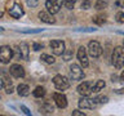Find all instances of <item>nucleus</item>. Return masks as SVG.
<instances>
[{
    "label": "nucleus",
    "instance_id": "obj_12",
    "mask_svg": "<svg viewBox=\"0 0 124 116\" xmlns=\"http://www.w3.org/2000/svg\"><path fill=\"white\" fill-rule=\"evenodd\" d=\"M53 99H54V102H56L57 107L65 108L66 106H67V98H66V95L62 94V93H54Z\"/></svg>",
    "mask_w": 124,
    "mask_h": 116
},
{
    "label": "nucleus",
    "instance_id": "obj_36",
    "mask_svg": "<svg viewBox=\"0 0 124 116\" xmlns=\"http://www.w3.org/2000/svg\"><path fill=\"white\" fill-rule=\"evenodd\" d=\"M1 88H4V79L0 76V89H1Z\"/></svg>",
    "mask_w": 124,
    "mask_h": 116
},
{
    "label": "nucleus",
    "instance_id": "obj_17",
    "mask_svg": "<svg viewBox=\"0 0 124 116\" xmlns=\"http://www.w3.org/2000/svg\"><path fill=\"white\" fill-rule=\"evenodd\" d=\"M93 22L96 23V25H103L105 22H106V15L105 14H97L93 17Z\"/></svg>",
    "mask_w": 124,
    "mask_h": 116
},
{
    "label": "nucleus",
    "instance_id": "obj_24",
    "mask_svg": "<svg viewBox=\"0 0 124 116\" xmlns=\"http://www.w3.org/2000/svg\"><path fill=\"white\" fill-rule=\"evenodd\" d=\"M76 0H63V5L67 8V9H72L74 5H75Z\"/></svg>",
    "mask_w": 124,
    "mask_h": 116
},
{
    "label": "nucleus",
    "instance_id": "obj_29",
    "mask_svg": "<svg viewBox=\"0 0 124 116\" xmlns=\"http://www.w3.org/2000/svg\"><path fill=\"white\" fill-rule=\"evenodd\" d=\"M32 48H34V50H40V49H43V45L41 44H39V43H34V45H32Z\"/></svg>",
    "mask_w": 124,
    "mask_h": 116
},
{
    "label": "nucleus",
    "instance_id": "obj_34",
    "mask_svg": "<svg viewBox=\"0 0 124 116\" xmlns=\"http://www.w3.org/2000/svg\"><path fill=\"white\" fill-rule=\"evenodd\" d=\"M85 114L81 111H72V116H84Z\"/></svg>",
    "mask_w": 124,
    "mask_h": 116
},
{
    "label": "nucleus",
    "instance_id": "obj_8",
    "mask_svg": "<svg viewBox=\"0 0 124 116\" xmlns=\"http://www.w3.org/2000/svg\"><path fill=\"white\" fill-rule=\"evenodd\" d=\"M50 48L56 56H62L65 53V43L62 40H52L50 41Z\"/></svg>",
    "mask_w": 124,
    "mask_h": 116
},
{
    "label": "nucleus",
    "instance_id": "obj_23",
    "mask_svg": "<svg viewBox=\"0 0 124 116\" xmlns=\"http://www.w3.org/2000/svg\"><path fill=\"white\" fill-rule=\"evenodd\" d=\"M96 9H98V10H101V9H105V8L107 7V1L106 0H97V3H96Z\"/></svg>",
    "mask_w": 124,
    "mask_h": 116
},
{
    "label": "nucleus",
    "instance_id": "obj_22",
    "mask_svg": "<svg viewBox=\"0 0 124 116\" xmlns=\"http://www.w3.org/2000/svg\"><path fill=\"white\" fill-rule=\"evenodd\" d=\"M32 94H34V97H36V98H41V97L45 94V89L43 88V87H38V88L34 90Z\"/></svg>",
    "mask_w": 124,
    "mask_h": 116
},
{
    "label": "nucleus",
    "instance_id": "obj_3",
    "mask_svg": "<svg viewBox=\"0 0 124 116\" xmlns=\"http://www.w3.org/2000/svg\"><path fill=\"white\" fill-rule=\"evenodd\" d=\"M98 99L97 98H88V97H83L79 101V107L83 108V110H92L98 106Z\"/></svg>",
    "mask_w": 124,
    "mask_h": 116
},
{
    "label": "nucleus",
    "instance_id": "obj_30",
    "mask_svg": "<svg viewBox=\"0 0 124 116\" xmlns=\"http://www.w3.org/2000/svg\"><path fill=\"white\" fill-rule=\"evenodd\" d=\"M115 5L118 7V8H124V0H116Z\"/></svg>",
    "mask_w": 124,
    "mask_h": 116
},
{
    "label": "nucleus",
    "instance_id": "obj_5",
    "mask_svg": "<svg viewBox=\"0 0 124 116\" xmlns=\"http://www.w3.org/2000/svg\"><path fill=\"white\" fill-rule=\"evenodd\" d=\"M88 52L93 58H98L102 54V46L98 41H89L88 44Z\"/></svg>",
    "mask_w": 124,
    "mask_h": 116
},
{
    "label": "nucleus",
    "instance_id": "obj_2",
    "mask_svg": "<svg viewBox=\"0 0 124 116\" xmlns=\"http://www.w3.org/2000/svg\"><path fill=\"white\" fill-rule=\"evenodd\" d=\"M53 84L58 90H66L70 87V80L62 75H56L53 77Z\"/></svg>",
    "mask_w": 124,
    "mask_h": 116
},
{
    "label": "nucleus",
    "instance_id": "obj_28",
    "mask_svg": "<svg viewBox=\"0 0 124 116\" xmlns=\"http://www.w3.org/2000/svg\"><path fill=\"white\" fill-rule=\"evenodd\" d=\"M81 8H83V9H89V8H91V1H89V0L83 1L81 3Z\"/></svg>",
    "mask_w": 124,
    "mask_h": 116
},
{
    "label": "nucleus",
    "instance_id": "obj_26",
    "mask_svg": "<svg viewBox=\"0 0 124 116\" xmlns=\"http://www.w3.org/2000/svg\"><path fill=\"white\" fill-rule=\"evenodd\" d=\"M62 57H63L65 61H70L72 57V50H67V52H65L63 54H62Z\"/></svg>",
    "mask_w": 124,
    "mask_h": 116
},
{
    "label": "nucleus",
    "instance_id": "obj_39",
    "mask_svg": "<svg viewBox=\"0 0 124 116\" xmlns=\"http://www.w3.org/2000/svg\"><path fill=\"white\" fill-rule=\"evenodd\" d=\"M3 31H4V29H3V27H0V32H3Z\"/></svg>",
    "mask_w": 124,
    "mask_h": 116
},
{
    "label": "nucleus",
    "instance_id": "obj_7",
    "mask_svg": "<svg viewBox=\"0 0 124 116\" xmlns=\"http://www.w3.org/2000/svg\"><path fill=\"white\" fill-rule=\"evenodd\" d=\"M8 12H9V14H10L13 18H21L22 15L25 14L22 5H21V4H19L18 1H14L13 5H12L9 9H8Z\"/></svg>",
    "mask_w": 124,
    "mask_h": 116
},
{
    "label": "nucleus",
    "instance_id": "obj_31",
    "mask_svg": "<svg viewBox=\"0 0 124 116\" xmlns=\"http://www.w3.org/2000/svg\"><path fill=\"white\" fill-rule=\"evenodd\" d=\"M21 110H22L23 112H25L26 115H31V112H30V110H29V108H27L26 106H23V104H21Z\"/></svg>",
    "mask_w": 124,
    "mask_h": 116
},
{
    "label": "nucleus",
    "instance_id": "obj_18",
    "mask_svg": "<svg viewBox=\"0 0 124 116\" xmlns=\"http://www.w3.org/2000/svg\"><path fill=\"white\" fill-rule=\"evenodd\" d=\"M4 88H5V92L8 93V94L13 93V84H12V81L8 79V77L4 79Z\"/></svg>",
    "mask_w": 124,
    "mask_h": 116
},
{
    "label": "nucleus",
    "instance_id": "obj_25",
    "mask_svg": "<svg viewBox=\"0 0 124 116\" xmlns=\"http://www.w3.org/2000/svg\"><path fill=\"white\" fill-rule=\"evenodd\" d=\"M115 18H116V21H118L119 23H124V13H123V12H119V13H116Z\"/></svg>",
    "mask_w": 124,
    "mask_h": 116
},
{
    "label": "nucleus",
    "instance_id": "obj_14",
    "mask_svg": "<svg viewBox=\"0 0 124 116\" xmlns=\"http://www.w3.org/2000/svg\"><path fill=\"white\" fill-rule=\"evenodd\" d=\"M39 18L41 19L43 22H45V23H54L56 22V19H54L53 17H52V14L49 13V12H40V13H39Z\"/></svg>",
    "mask_w": 124,
    "mask_h": 116
},
{
    "label": "nucleus",
    "instance_id": "obj_20",
    "mask_svg": "<svg viewBox=\"0 0 124 116\" xmlns=\"http://www.w3.org/2000/svg\"><path fill=\"white\" fill-rule=\"evenodd\" d=\"M53 111H54V108H53L52 104H49V103H45L40 107V112H43V114H52Z\"/></svg>",
    "mask_w": 124,
    "mask_h": 116
},
{
    "label": "nucleus",
    "instance_id": "obj_16",
    "mask_svg": "<svg viewBox=\"0 0 124 116\" xmlns=\"http://www.w3.org/2000/svg\"><path fill=\"white\" fill-rule=\"evenodd\" d=\"M17 89H18V94H19V95H22V97L29 95V93H30V88L27 87L26 84H19Z\"/></svg>",
    "mask_w": 124,
    "mask_h": 116
},
{
    "label": "nucleus",
    "instance_id": "obj_9",
    "mask_svg": "<svg viewBox=\"0 0 124 116\" xmlns=\"http://www.w3.org/2000/svg\"><path fill=\"white\" fill-rule=\"evenodd\" d=\"M70 75H71L72 80H81L84 77V72L79 65L72 63L70 66Z\"/></svg>",
    "mask_w": 124,
    "mask_h": 116
},
{
    "label": "nucleus",
    "instance_id": "obj_10",
    "mask_svg": "<svg viewBox=\"0 0 124 116\" xmlns=\"http://www.w3.org/2000/svg\"><path fill=\"white\" fill-rule=\"evenodd\" d=\"M78 92H79V94H81L83 97H88L93 92V84L89 83V81H84V83H81L79 87H78Z\"/></svg>",
    "mask_w": 124,
    "mask_h": 116
},
{
    "label": "nucleus",
    "instance_id": "obj_33",
    "mask_svg": "<svg viewBox=\"0 0 124 116\" xmlns=\"http://www.w3.org/2000/svg\"><path fill=\"white\" fill-rule=\"evenodd\" d=\"M97 99H98L100 103H106L107 102V97H98Z\"/></svg>",
    "mask_w": 124,
    "mask_h": 116
},
{
    "label": "nucleus",
    "instance_id": "obj_11",
    "mask_svg": "<svg viewBox=\"0 0 124 116\" xmlns=\"http://www.w3.org/2000/svg\"><path fill=\"white\" fill-rule=\"evenodd\" d=\"M78 59H79V62L81 63L83 67H88L89 62H88V56H87V49L84 46H80L78 49Z\"/></svg>",
    "mask_w": 124,
    "mask_h": 116
},
{
    "label": "nucleus",
    "instance_id": "obj_19",
    "mask_svg": "<svg viewBox=\"0 0 124 116\" xmlns=\"http://www.w3.org/2000/svg\"><path fill=\"white\" fill-rule=\"evenodd\" d=\"M105 81L103 80H97L96 84H93V92L94 93H98L100 90H102V89L105 88Z\"/></svg>",
    "mask_w": 124,
    "mask_h": 116
},
{
    "label": "nucleus",
    "instance_id": "obj_13",
    "mask_svg": "<svg viewBox=\"0 0 124 116\" xmlns=\"http://www.w3.org/2000/svg\"><path fill=\"white\" fill-rule=\"evenodd\" d=\"M9 72L14 77H23L25 76V70H23V67L21 65H12Z\"/></svg>",
    "mask_w": 124,
    "mask_h": 116
},
{
    "label": "nucleus",
    "instance_id": "obj_21",
    "mask_svg": "<svg viewBox=\"0 0 124 116\" xmlns=\"http://www.w3.org/2000/svg\"><path fill=\"white\" fill-rule=\"evenodd\" d=\"M40 59H41V61H44L45 63H48V65H52V63H54V57L49 56V54H45V53H43V54H41Z\"/></svg>",
    "mask_w": 124,
    "mask_h": 116
},
{
    "label": "nucleus",
    "instance_id": "obj_35",
    "mask_svg": "<svg viewBox=\"0 0 124 116\" xmlns=\"http://www.w3.org/2000/svg\"><path fill=\"white\" fill-rule=\"evenodd\" d=\"M41 30H26V31H23V32H26V34H36V32H40Z\"/></svg>",
    "mask_w": 124,
    "mask_h": 116
},
{
    "label": "nucleus",
    "instance_id": "obj_4",
    "mask_svg": "<svg viewBox=\"0 0 124 116\" xmlns=\"http://www.w3.org/2000/svg\"><path fill=\"white\" fill-rule=\"evenodd\" d=\"M12 57H13V50L10 49V46H8V45L0 46V62L9 63Z\"/></svg>",
    "mask_w": 124,
    "mask_h": 116
},
{
    "label": "nucleus",
    "instance_id": "obj_38",
    "mask_svg": "<svg viewBox=\"0 0 124 116\" xmlns=\"http://www.w3.org/2000/svg\"><path fill=\"white\" fill-rule=\"evenodd\" d=\"M1 17H3V12L0 10V18H1Z\"/></svg>",
    "mask_w": 124,
    "mask_h": 116
},
{
    "label": "nucleus",
    "instance_id": "obj_32",
    "mask_svg": "<svg viewBox=\"0 0 124 116\" xmlns=\"http://www.w3.org/2000/svg\"><path fill=\"white\" fill-rule=\"evenodd\" d=\"M16 57H17V58H22V56H21V49H19V46H16Z\"/></svg>",
    "mask_w": 124,
    "mask_h": 116
},
{
    "label": "nucleus",
    "instance_id": "obj_1",
    "mask_svg": "<svg viewBox=\"0 0 124 116\" xmlns=\"http://www.w3.org/2000/svg\"><path fill=\"white\" fill-rule=\"evenodd\" d=\"M111 62L112 65L115 66L116 68H122L124 66V49L122 46H116L112 52V56H111Z\"/></svg>",
    "mask_w": 124,
    "mask_h": 116
},
{
    "label": "nucleus",
    "instance_id": "obj_15",
    "mask_svg": "<svg viewBox=\"0 0 124 116\" xmlns=\"http://www.w3.org/2000/svg\"><path fill=\"white\" fill-rule=\"evenodd\" d=\"M18 46H19V49H21L22 58L23 59H29V45H27L26 43H21Z\"/></svg>",
    "mask_w": 124,
    "mask_h": 116
},
{
    "label": "nucleus",
    "instance_id": "obj_27",
    "mask_svg": "<svg viewBox=\"0 0 124 116\" xmlns=\"http://www.w3.org/2000/svg\"><path fill=\"white\" fill-rule=\"evenodd\" d=\"M26 3H27V5H29V7L35 8V7H38L39 0H26Z\"/></svg>",
    "mask_w": 124,
    "mask_h": 116
},
{
    "label": "nucleus",
    "instance_id": "obj_37",
    "mask_svg": "<svg viewBox=\"0 0 124 116\" xmlns=\"http://www.w3.org/2000/svg\"><path fill=\"white\" fill-rule=\"evenodd\" d=\"M120 77H122V80H124V72L122 73V76H120Z\"/></svg>",
    "mask_w": 124,
    "mask_h": 116
},
{
    "label": "nucleus",
    "instance_id": "obj_6",
    "mask_svg": "<svg viewBox=\"0 0 124 116\" xmlns=\"http://www.w3.org/2000/svg\"><path fill=\"white\" fill-rule=\"evenodd\" d=\"M45 7L50 14H56L60 12L61 7H62V0H46Z\"/></svg>",
    "mask_w": 124,
    "mask_h": 116
}]
</instances>
